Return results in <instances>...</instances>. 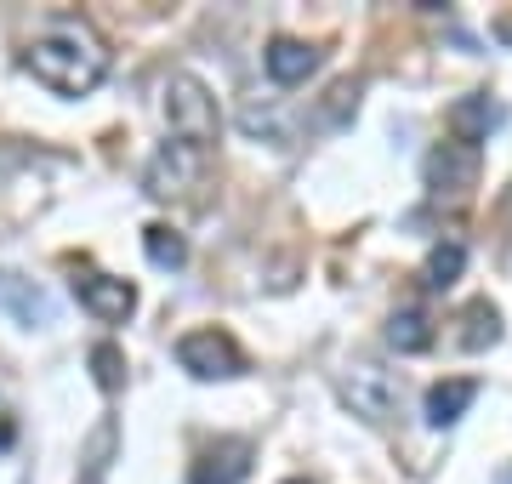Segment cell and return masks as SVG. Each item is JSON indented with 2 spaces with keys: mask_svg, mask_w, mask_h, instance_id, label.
<instances>
[{
  "mask_svg": "<svg viewBox=\"0 0 512 484\" xmlns=\"http://www.w3.org/2000/svg\"><path fill=\"white\" fill-rule=\"evenodd\" d=\"M205 171V149H194V143H165L154 160H148L143 171V194H154V200H177V194H188V188L200 183Z\"/></svg>",
  "mask_w": 512,
  "mask_h": 484,
  "instance_id": "5b68a950",
  "label": "cell"
},
{
  "mask_svg": "<svg viewBox=\"0 0 512 484\" xmlns=\"http://www.w3.org/2000/svg\"><path fill=\"white\" fill-rule=\"evenodd\" d=\"M495 126H501V109H495L490 97L467 92V97H456V103H450V131H456V143H473V149H478Z\"/></svg>",
  "mask_w": 512,
  "mask_h": 484,
  "instance_id": "9c48e42d",
  "label": "cell"
},
{
  "mask_svg": "<svg viewBox=\"0 0 512 484\" xmlns=\"http://www.w3.org/2000/svg\"><path fill=\"white\" fill-rule=\"evenodd\" d=\"M478 399V382H467V376H456V382H433L427 388V422L433 428H450V422H461V410Z\"/></svg>",
  "mask_w": 512,
  "mask_h": 484,
  "instance_id": "8fae6325",
  "label": "cell"
},
{
  "mask_svg": "<svg viewBox=\"0 0 512 484\" xmlns=\"http://www.w3.org/2000/svg\"><path fill=\"white\" fill-rule=\"evenodd\" d=\"M501 484H512V467H507V473H501Z\"/></svg>",
  "mask_w": 512,
  "mask_h": 484,
  "instance_id": "ac0fdd59",
  "label": "cell"
},
{
  "mask_svg": "<svg viewBox=\"0 0 512 484\" xmlns=\"http://www.w3.org/2000/svg\"><path fill=\"white\" fill-rule=\"evenodd\" d=\"M177 365L200 382H217V376H239L245 371V354L228 331H188L177 342Z\"/></svg>",
  "mask_w": 512,
  "mask_h": 484,
  "instance_id": "277c9868",
  "label": "cell"
},
{
  "mask_svg": "<svg viewBox=\"0 0 512 484\" xmlns=\"http://www.w3.org/2000/svg\"><path fill=\"white\" fill-rule=\"evenodd\" d=\"M291 484H308V479H291Z\"/></svg>",
  "mask_w": 512,
  "mask_h": 484,
  "instance_id": "d6986e66",
  "label": "cell"
},
{
  "mask_svg": "<svg viewBox=\"0 0 512 484\" xmlns=\"http://www.w3.org/2000/svg\"><path fill=\"white\" fill-rule=\"evenodd\" d=\"M262 63H268V75H274L279 86H296V80H308L313 69H319V46H308V40H274Z\"/></svg>",
  "mask_w": 512,
  "mask_h": 484,
  "instance_id": "30bf717a",
  "label": "cell"
},
{
  "mask_svg": "<svg viewBox=\"0 0 512 484\" xmlns=\"http://www.w3.org/2000/svg\"><path fill=\"white\" fill-rule=\"evenodd\" d=\"M387 342L399 348V354H427L433 348V325L421 308H399V314L387 319Z\"/></svg>",
  "mask_w": 512,
  "mask_h": 484,
  "instance_id": "7c38bea8",
  "label": "cell"
},
{
  "mask_svg": "<svg viewBox=\"0 0 512 484\" xmlns=\"http://www.w3.org/2000/svg\"><path fill=\"white\" fill-rule=\"evenodd\" d=\"M461 268H467V245L461 240H444L427 251V262H421V280L433 285V291H444V285L461 280Z\"/></svg>",
  "mask_w": 512,
  "mask_h": 484,
  "instance_id": "4fadbf2b",
  "label": "cell"
},
{
  "mask_svg": "<svg viewBox=\"0 0 512 484\" xmlns=\"http://www.w3.org/2000/svg\"><path fill=\"white\" fill-rule=\"evenodd\" d=\"M251 479V445L245 439H222L217 450H205L200 462H194V473H188V484H245Z\"/></svg>",
  "mask_w": 512,
  "mask_h": 484,
  "instance_id": "ba28073f",
  "label": "cell"
},
{
  "mask_svg": "<svg viewBox=\"0 0 512 484\" xmlns=\"http://www.w3.org/2000/svg\"><path fill=\"white\" fill-rule=\"evenodd\" d=\"M143 251H148V262L154 268H183L188 262V245H183V234H171V228H143Z\"/></svg>",
  "mask_w": 512,
  "mask_h": 484,
  "instance_id": "9a60e30c",
  "label": "cell"
},
{
  "mask_svg": "<svg viewBox=\"0 0 512 484\" xmlns=\"http://www.w3.org/2000/svg\"><path fill=\"white\" fill-rule=\"evenodd\" d=\"M427 183L450 188V194H467V188L478 183V149L473 143H439V149L427 154Z\"/></svg>",
  "mask_w": 512,
  "mask_h": 484,
  "instance_id": "52a82bcc",
  "label": "cell"
},
{
  "mask_svg": "<svg viewBox=\"0 0 512 484\" xmlns=\"http://www.w3.org/2000/svg\"><path fill=\"white\" fill-rule=\"evenodd\" d=\"M74 297L86 302L103 325H120V319H131V308H137V291H131L126 280H109V274H74Z\"/></svg>",
  "mask_w": 512,
  "mask_h": 484,
  "instance_id": "8992f818",
  "label": "cell"
},
{
  "mask_svg": "<svg viewBox=\"0 0 512 484\" xmlns=\"http://www.w3.org/2000/svg\"><path fill=\"white\" fill-rule=\"evenodd\" d=\"M342 399H348L353 416L370 422V428H393L399 410H404L399 382H393L382 365H348V376H342Z\"/></svg>",
  "mask_w": 512,
  "mask_h": 484,
  "instance_id": "3957f363",
  "label": "cell"
},
{
  "mask_svg": "<svg viewBox=\"0 0 512 484\" xmlns=\"http://www.w3.org/2000/svg\"><path fill=\"white\" fill-rule=\"evenodd\" d=\"M165 120H171V131L183 137V143H194V149H211L217 143V97L205 92L194 75H171L165 80Z\"/></svg>",
  "mask_w": 512,
  "mask_h": 484,
  "instance_id": "7a4b0ae2",
  "label": "cell"
},
{
  "mask_svg": "<svg viewBox=\"0 0 512 484\" xmlns=\"http://www.w3.org/2000/svg\"><path fill=\"white\" fill-rule=\"evenodd\" d=\"M495 336H501V314L490 302H467L461 308V348H490Z\"/></svg>",
  "mask_w": 512,
  "mask_h": 484,
  "instance_id": "5bb4252c",
  "label": "cell"
},
{
  "mask_svg": "<svg viewBox=\"0 0 512 484\" xmlns=\"http://www.w3.org/2000/svg\"><path fill=\"white\" fill-rule=\"evenodd\" d=\"M0 297L12 302V308H18V319H29V325L52 314V302L40 297V291H23V285H18V274H0Z\"/></svg>",
  "mask_w": 512,
  "mask_h": 484,
  "instance_id": "2e32d148",
  "label": "cell"
},
{
  "mask_svg": "<svg viewBox=\"0 0 512 484\" xmlns=\"http://www.w3.org/2000/svg\"><path fill=\"white\" fill-rule=\"evenodd\" d=\"M92 371H97V388H120V348H114V342H103V348H97L92 354Z\"/></svg>",
  "mask_w": 512,
  "mask_h": 484,
  "instance_id": "e0dca14e",
  "label": "cell"
},
{
  "mask_svg": "<svg viewBox=\"0 0 512 484\" xmlns=\"http://www.w3.org/2000/svg\"><path fill=\"white\" fill-rule=\"evenodd\" d=\"M23 63H29V75H35L40 86H52L57 97H86V92H97V80L109 75V46L97 40L92 23L52 18L35 35V46L23 52Z\"/></svg>",
  "mask_w": 512,
  "mask_h": 484,
  "instance_id": "6da1fadb",
  "label": "cell"
}]
</instances>
